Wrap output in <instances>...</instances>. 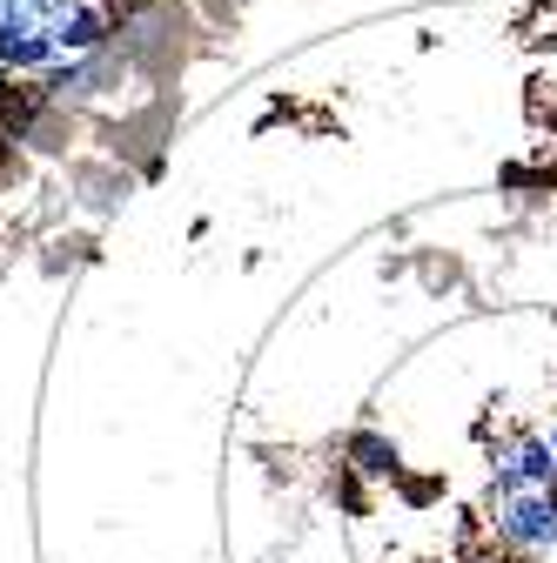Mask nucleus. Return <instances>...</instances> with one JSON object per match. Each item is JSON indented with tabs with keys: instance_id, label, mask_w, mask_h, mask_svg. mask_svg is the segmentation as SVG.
Returning <instances> with one entry per match:
<instances>
[{
	"instance_id": "f257e3e1",
	"label": "nucleus",
	"mask_w": 557,
	"mask_h": 563,
	"mask_svg": "<svg viewBox=\"0 0 557 563\" xmlns=\"http://www.w3.org/2000/svg\"><path fill=\"white\" fill-rule=\"evenodd\" d=\"M95 34H101L95 14H61V27H54V41H67V47H88Z\"/></svg>"
}]
</instances>
